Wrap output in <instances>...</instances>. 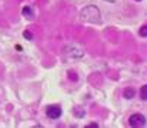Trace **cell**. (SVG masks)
<instances>
[{"instance_id":"6da1fadb","label":"cell","mask_w":147,"mask_h":128,"mask_svg":"<svg viewBox=\"0 0 147 128\" xmlns=\"http://www.w3.org/2000/svg\"><path fill=\"white\" fill-rule=\"evenodd\" d=\"M80 17L83 21H89V23H100L101 21V14L96 6H87L82 10Z\"/></svg>"},{"instance_id":"7a4b0ae2","label":"cell","mask_w":147,"mask_h":128,"mask_svg":"<svg viewBox=\"0 0 147 128\" xmlns=\"http://www.w3.org/2000/svg\"><path fill=\"white\" fill-rule=\"evenodd\" d=\"M64 54L71 57V58H80V57L84 56V51H83L82 47H79L76 44H67L64 47Z\"/></svg>"},{"instance_id":"3957f363","label":"cell","mask_w":147,"mask_h":128,"mask_svg":"<svg viewBox=\"0 0 147 128\" xmlns=\"http://www.w3.org/2000/svg\"><path fill=\"white\" fill-rule=\"evenodd\" d=\"M129 124H130V127H134V128L144 127L147 124L146 117H144L143 114H133V115H130V118H129Z\"/></svg>"},{"instance_id":"277c9868","label":"cell","mask_w":147,"mask_h":128,"mask_svg":"<svg viewBox=\"0 0 147 128\" xmlns=\"http://www.w3.org/2000/svg\"><path fill=\"white\" fill-rule=\"evenodd\" d=\"M46 115L49 117L50 120H57L61 115V108L59 105H49L46 108Z\"/></svg>"},{"instance_id":"5b68a950","label":"cell","mask_w":147,"mask_h":128,"mask_svg":"<svg viewBox=\"0 0 147 128\" xmlns=\"http://www.w3.org/2000/svg\"><path fill=\"white\" fill-rule=\"evenodd\" d=\"M22 13H23V16L27 17V19H33V17H34V10H33L32 6H24L23 10H22Z\"/></svg>"},{"instance_id":"8992f818","label":"cell","mask_w":147,"mask_h":128,"mask_svg":"<svg viewBox=\"0 0 147 128\" xmlns=\"http://www.w3.org/2000/svg\"><path fill=\"white\" fill-rule=\"evenodd\" d=\"M123 95H124V98L130 100V98H133V97H134V90H133V88H126V90H124V92H123Z\"/></svg>"},{"instance_id":"52a82bcc","label":"cell","mask_w":147,"mask_h":128,"mask_svg":"<svg viewBox=\"0 0 147 128\" xmlns=\"http://www.w3.org/2000/svg\"><path fill=\"white\" fill-rule=\"evenodd\" d=\"M140 97L143 100H147V85H143L142 90H140Z\"/></svg>"},{"instance_id":"ba28073f","label":"cell","mask_w":147,"mask_h":128,"mask_svg":"<svg viewBox=\"0 0 147 128\" xmlns=\"http://www.w3.org/2000/svg\"><path fill=\"white\" fill-rule=\"evenodd\" d=\"M139 34H140L142 37H147V26H143V27L139 30Z\"/></svg>"},{"instance_id":"9c48e42d","label":"cell","mask_w":147,"mask_h":128,"mask_svg":"<svg viewBox=\"0 0 147 128\" xmlns=\"http://www.w3.org/2000/svg\"><path fill=\"white\" fill-rule=\"evenodd\" d=\"M24 37L29 39V40H32V39H33V34H32L30 31H24Z\"/></svg>"},{"instance_id":"30bf717a","label":"cell","mask_w":147,"mask_h":128,"mask_svg":"<svg viewBox=\"0 0 147 128\" xmlns=\"http://www.w3.org/2000/svg\"><path fill=\"white\" fill-rule=\"evenodd\" d=\"M69 74H70V78H71V80H77V76H73V73H71V71H70Z\"/></svg>"},{"instance_id":"8fae6325","label":"cell","mask_w":147,"mask_h":128,"mask_svg":"<svg viewBox=\"0 0 147 128\" xmlns=\"http://www.w3.org/2000/svg\"><path fill=\"white\" fill-rule=\"evenodd\" d=\"M106 1H111V3H114V1H117V0H106Z\"/></svg>"},{"instance_id":"7c38bea8","label":"cell","mask_w":147,"mask_h":128,"mask_svg":"<svg viewBox=\"0 0 147 128\" xmlns=\"http://www.w3.org/2000/svg\"><path fill=\"white\" fill-rule=\"evenodd\" d=\"M136 1H142V0H136Z\"/></svg>"}]
</instances>
